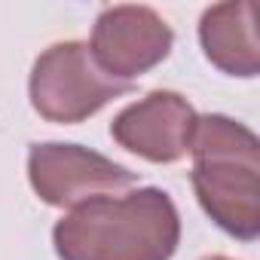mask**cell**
Wrapping results in <instances>:
<instances>
[{"instance_id":"obj_6","label":"cell","mask_w":260,"mask_h":260,"mask_svg":"<svg viewBox=\"0 0 260 260\" xmlns=\"http://www.w3.org/2000/svg\"><path fill=\"white\" fill-rule=\"evenodd\" d=\"M196 119L199 113L184 95L172 89H153L116 113L110 135L122 150L156 166H169L190 153Z\"/></svg>"},{"instance_id":"obj_4","label":"cell","mask_w":260,"mask_h":260,"mask_svg":"<svg viewBox=\"0 0 260 260\" xmlns=\"http://www.w3.org/2000/svg\"><path fill=\"white\" fill-rule=\"evenodd\" d=\"M28 181L46 205L77 208L98 196H119L135 187L138 178L89 147L43 141L28 150Z\"/></svg>"},{"instance_id":"obj_8","label":"cell","mask_w":260,"mask_h":260,"mask_svg":"<svg viewBox=\"0 0 260 260\" xmlns=\"http://www.w3.org/2000/svg\"><path fill=\"white\" fill-rule=\"evenodd\" d=\"M202 260H230V257H223V254H211V257H202Z\"/></svg>"},{"instance_id":"obj_2","label":"cell","mask_w":260,"mask_h":260,"mask_svg":"<svg viewBox=\"0 0 260 260\" xmlns=\"http://www.w3.org/2000/svg\"><path fill=\"white\" fill-rule=\"evenodd\" d=\"M193 190L202 211L233 239L260 236V141L248 125L208 113L193 128Z\"/></svg>"},{"instance_id":"obj_3","label":"cell","mask_w":260,"mask_h":260,"mask_svg":"<svg viewBox=\"0 0 260 260\" xmlns=\"http://www.w3.org/2000/svg\"><path fill=\"white\" fill-rule=\"evenodd\" d=\"M135 89V83H122L107 77L89 52V43L64 40L52 43L31 68L28 95L31 107L61 125L83 122L95 116L113 98H122Z\"/></svg>"},{"instance_id":"obj_1","label":"cell","mask_w":260,"mask_h":260,"mask_svg":"<svg viewBox=\"0 0 260 260\" xmlns=\"http://www.w3.org/2000/svg\"><path fill=\"white\" fill-rule=\"evenodd\" d=\"M178 242L181 217L159 187L89 199L52 230L58 260H172Z\"/></svg>"},{"instance_id":"obj_5","label":"cell","mask_w":260,"mask_h":260,"mask_svg":"<svg viewBox=\"0 0 260 260\" xmlns=\"http://www.w3.org/2000/svg\"><path fill=\"white\" fill-rule=\"evenodd\" d=\"M175 46V31L150 7H104L92 28L89 52L98 68L122 83H135L141 74L153 71L169 58Z\"/></svg>"},{"instance_id":"obj_7","label":"cell","mask_w":260,"mask_h":260,"mask_svg":"<svg viewBox=\"0 0 260 260\" xmlns=\"http://www.w3.org/2000/svg\"><path fill=\"white\" fill-rule=\"evenodd\" d=\"M199 43L205 58L230 77L251 80L260 71V46L254 31V4H214L199 19Z\"/></svg>"}]
</instances>
